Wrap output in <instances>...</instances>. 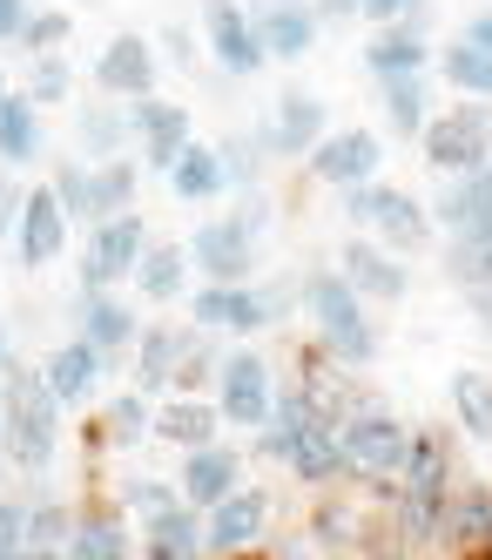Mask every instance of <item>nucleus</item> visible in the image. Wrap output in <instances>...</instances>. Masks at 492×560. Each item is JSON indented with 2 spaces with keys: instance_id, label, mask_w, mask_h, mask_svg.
<instances>
[{
  "instance_id": "1",
  "label": "nucleus",
  "mask_w": 492,
  "mask_h": 560,
  "mask_svg": "<svg viewBox=\"0 0 492 560\" xmlns=\"http://www.w3.org/2000/svg\"><path fill=\"white\" fill-rule=\"evenodd\" d=\"M257 453H270L283 472H297L304 487H338L344 479V453H338V419H324L297 385L277 392V406L257 432Z\"/></svg>"
},
{
  "instance_id": "2",
  "label": "nucleus",
  "mask_w": 492,
  "mask_h": 560,
  "mask_svg": "<svg viewBox=\"0 0 492 560\" xmlns=\"http://www.w3.org/2000/svg\"><path fill=\"white\" fill-rule=\"evenodd\" d=\"M61 412L68 406L48 392V378L8 358V372H0V453L21 472H48V459L61 446Z\"/></svg>"
},
{
  "instance_id": "3",
  "label": "nucleus",
  "mask_w": 492,
  "mask_h": 560,
  "mask_svg": "<svg viewBox=\"0 0 492 560\" xmlns=\"http://www.w3.org/2000/svg\"><path fill=\"white\" fill-rule=\"evenodd\" d=\"M297 298H304V317H311V338H317V351L331 358V365L364 372L378 358V331H372V317H364V298L344 284V270L304 277Z\"/></svg>"
},
{
  "instance_id": "4",
  "label": "nucleus",
  "mask_w": 492,
  "mask_h": 560,
  "mask_svg": "<svg viewBox=\"0 0 492 560\" xmlns=\"http://www.w3.org/2000/svg\"><path fill=\"white\" fill-rule=\"evenodd\" d=\"M338 453H344V479H358V487H398L405 459H412V425L391 419L385 406H372L364 398L358 412L338 419Z\"/></svg>"
},
{
  "instance_id": "5",
  "label": "nucleus",
  "mask_w": 492,
  "mask_h": 560,
  "mask_svg": "<svg viewBox=\"0 0 492 560\" xmlns=\"http://www.w3.org/2000/svg\"><path fill=\"white\" fill-rule=\"evenodd\" d=\"M344 217L358 223V236L385 244L391 257H419L432 244V210L419 196H405L398 183H364V189H344Z\"/></svg>"
},
{
  "instance_id": "6",
  "label": "nucleus",
  "mask_w": 492,
  "mask_h": 560,
  "mask_svg": "<svg viewBox=\"0 0 492 560\" xmlns=\"http://www.w3.org/2000/svg\"><path fill=\"white\" fill-rule=\"evenodd\" d=\"M425 170L432 176H472L492 163V102H472L459 95L453 108H438L425 122Z\"/></svg>"
},
{
  "instance_id": "7",
  "label": "nucleus",
  "mask_w": 492,
  "mask_h": 560,
  "mask_svg": "<svg viewBox=\"0 0 492 560\" xmlns=\"http://www.w3.org/2000/svg\"><path fill=\"white\" fill-rule=\"evenodd\" d=\"M257 236H263V210H236V217H210L189 236V270H202V284H250L257 277Z\"/></svg>"
},
{
  "instance_id": "8",
  "label": "nucleus",
  "mask_w": 492,
  "mask_h": 560,
  "mask_svg": "<svg viewBox=\"0 0 492 560\" xmlns=\"http://www.w3.org/2000/svg\"><path fill=\"white\" fill-rule=\"evenodd\" d=\"M189 317L196 331L210 338H257L283 317V291H263V284H202L189 291Z\"/></svg>"
},
{
  "instance_id": "9",
  "label": "nucleus",
  "mask_w": 492,
  "mask_h": 560,
  "mask_svg": "<svg viewBox=\"0 0 492 560\" xmlns=\"http://www.w3.org/2000/svg\"><path fill=\"white\" fill-rule=\"evenodd\" d=\"M142 250H149V223L136 210L102 217L89 230V250H81V291H115L121 277H136Z\"/></svg>"
},
{
  "instance_id": "10",
  "label": "nucleus",
  "mask_w": 492,
  "mask_h": 560,
  "mask_svg": "<svg viewBox=\"0 0 492 560\" xmlns=\"http://www.w3.org/2000/svg\"><path fill=\"white\" fill-rule=\"evenodd\" d=\"M216 406H223V425L263 432V419L277 406V372L263 365L257 351H230L223 365H216Z\"/></svg>"
},
{
  "instance_id": "11",
  "label": "nucleus",
  "mask_w": 492,
  "mask_h": 560,
  "mask_svg": "<svg viewBox=\"0 0 492 560\" xmlns=\"http://www.w3.org/2000/svg\"><path fill=\"white\" fill-rule=\"evenodd\" d=\"M304 170L324 189H364V183H378V170H385V142H378V129H331L304 155Z\"/></svg>"
},
{
  "instance_id": "12",
  "label": "nucleus",
  "mask_w": 492,
  "mask_h": 560,
  "mask_svg": "<svg viewBox=\"0 0 492 560\" xmlns=\"http://www.w3.org/2000/svg\"><path fill=\"white\" fill-rule=\"evenodd\" d=\"M263 534H270V493L263 487H236L223 506L202 513V553H216V560L263 547Z\"/></svg>"
},
{
  "instance_id": "13",
  "label": "nucleus",
  "mask_w": 492,
  "mask_h": 560,
  "mask_svg": "<svg viewBox=\"0 0 492 560\" xmlns=\"http://www.w3.org/2000/svg\"><path fill=\"white\" fill-rule=\"evenodd\" d=\"M202 42H210V55H216V68L223 74H257L270 55H263V42H257V21H250V8L243 0H202Z\"/></svg>"
},
{
  "instance_id": "14",
  "label": "nucleus",
  "mask_w": 492,
  "mask_h": 560,
  "mask_svg": "<svg viewBox=\"0 0 492 560\" xmlns=\"http://www.w3.org/2000/svg\"><path fill=\"white\" fill-rule=\"evenodd\" d=\"M338 270H344V284L364 304H405L412 298V270H405V257H391L385 244H372V236H351V244L338 250Z\"/></svg>"
},
{
  "instance_id": "15",
  "label": "nucleus",
  "mask_w": 492,
  "mask_h": 560,
  "mask_svg": "<svg viewBox=\"0 0 492 560\" xmlns=\"http://www.w3.org/2000/svg\"><path fill=\"white\" fill-rule=\"evenodd\" d=\"M129 122H136V136H142V163H149L155 176H169V170L183 163V149L196 142V129H189V108L162 102V95H142V102H129Z\"/></svg>"
},
{
  "instance_id": "16",
  "label": "nucleus",
  "mask_w": 492,
  "mask_h": 560,
  "mask_svg": "<svg viewBox=\"0 0 492 560\" xmlns=\"http://www.w3.org/2000/svg\"><path fill=\"white\" fill-rule=\"evenodd\" d=\"M324 136H331V115H324L317 95L291 89V95L270 102V122H263V149H270V155H297V163H304Z\"/></svg>"
},
{
  "instance_id": "17",
  "label": "nucleus",
  "mask_w": 492,
  "mask_h": 560,
  "mask_svg": "<svg viewBox=\"0 0 492 560\" xmlns=\"http://www.w3.org/2000/svg\"><path fill=\"white\" fill-rule=\"evenodd\" d=\"M68 223H74V217L61 210L55 183H34V189H27V210H21V230H14V257H21L27 270L55 264L61 244H68Z\"/></svg>"
},
{
  "instance_id": "18",
  "label": "nucleus",
  "mask_w": 492,
  "mask_h": 560,
  "mask_svg": "<svg viewBox=\"0 0 492 560\" xmlns=\"http://www.w3.org/2000/svg\"><path fill=\"white\" fill-rule=\"evenodd\" d=\"M95 89L108 102H142L155 95V48L142 34H115V42L95 55Z\"/></svg>"
},
{
  "instance_id": "19",
  "label": "nucleus",
  "mask_w": 492,
  "mask_h": 560,
  "mask_svg": "<svg viewBox=\"0 0 492 560\" xmlns=\"http://www.w3.org/2000/svg\"><path fill=\"white\" fill-rule=\"evenodd\" d=\"M236 487H243V453H236V446H223V439H210V446H196V453L183 459V479H176V493H183L196 513L223 506Z\"/></svg>"
},
{
  "instance_id": "20",
  "label": "nucleus",
  "mask_w": 492,
  "mask_h": 560,
  "mask_svg": "<svg viewBox=\"0 0 492 560\" xmlns=\"http://www.w3.org/2000/svg\"><path fill=\"white\" fill-rule=\"evenodd\" d=\"M257 42H263V55H277V61H304L311 48H317V8H304V0H257Z\"/></svg>"
},
{
  "instance_id": "21",
  "label": "nucleus",
  "mask_w": 492,
  "mask_h": 560,
  "mask_svg": "<svg viewBox=\"0 0 492 560\" xmlns=\"http://www.w3.org/2000/svg\"><path fill=\"white\" fill-rule=\"evenodd\" d=\"M81 338L102 351V365H121V358L136 351L142 325H136V311L121 304L115 291H81Z\"/></svg>"
},
{
  "instance_id": "22",
  "label": "nucleus",
  "mask_w": 492,
  "mask_h": 560,
  "mask_svg": "<svg viewBox=\"0 0 492 560\" xmlns=\"http://www.w3.org/2000/svg\"><path fill=\"white\" fill-rule=\"evenodd\" d=\"M155 439L162 446H210V439H223V406L216 398H189V392H162V406H155Z\"/></svg>"
},
{
  "instance_id": "23",
  "label": "nucleus",
  "mask_w": 492,
  "mask_h": 560,
  "mask_svg": "<svg viewBox=\"0 0 492 560\" xmlns=\"http://www.w3.org/2000/svg\"><path fill=\"white\" fill-rule=\"evenodd\" d=\"M432 217H438V230H453V236H492V163L472 170V176H445Z\"/></svg>"
},
{
  "instance_id": "24",
  "label": "nucleus",
  "mask_w": 492,
  "mask_h": 560,
  "mask_svg": "<svg viewBox=\"0 0 492 560\" xmlns=\"http://www.w3.org/2000/svg\"><path fill=\"white\" fill-rule=\"evenodd\" d=\"M364 68H372V82L425 74V68H432V48H425V14L398 21V27H378V34H372V48H364Z\"/></svg>"
},
{
  "instance_id": "25",
  "label": "nucleus",
  "mask_w": 492,
  "mask_h": 560,
  "mask_svg": "<svg viewBox=\"0 0 492 560\" xmlns=\"http://www.w3.org/2000/svg\"><path fill=\"white\" fill-rule=\"evenodd\" d=\"M189 345H196L189 325H142V338H136V392H149V398L169 392Z\"/></svg>"
},
{
  "instance_id": "26",
  "label": "nucleus",
  "mask_w": 492,
  "mask_h": 560,
  "mask_svg": "<svg viewBox=\"0 0 492 560\" xmlns=\"http://www.w3.org/2000/svg\"><path fill=\"white\" fill-rule=\"evenodd\" d=\"M438 540H453V553H485L492 540V487H479V479H459L453 500H445V527Z\"/></svg>"
},
{
  "instance_id": "27",
  "label": "nucleus",
  "mask_w": 492,
  "mask_h": 560,
  "mask_svg": "<svg viewBox=\"0 0 492 560\" xmlns=\"http://www.w3.org/2000/svg\"><path fill=\"white\" fill-rule=\"evenodd\" d=\"M102 372H108V365H102V351L81 338V331H74L68 345H55V351H48V365H40V378H48V392L61 398V406H81V398L95 392Z\"/></svg>"
},
{
  "instance_id": "28",
  "label": "nucleus",
  "mask_w": 492,
  "mask_h": 560,
  "mask_svg": "<svg viewBox=\"0 0 492 560\" xmlns=\"http://www.w3.org/2000/svg\"><path fill=\"white\" fill-rule=\"evenodd\" d=\"M142 560H202V513L189 500L149 513L142 527Z\"/></svg>"
},
{
  "instance_id": "29",
  "label": "nucleus",
  "mask_w": 492,
  "mask_h": 560,
  "mask_svg": "<svg viewBox=\"0 0 492 560\" xmlns=\"http://www.w3.org/2000/svg\"><path fill=\"white\" fill-rule=\"evenodd\" d=\"M68 560H136V534L121 527L115 506H81L68 534Z\"/></svg>"
},
{
  "instance_id": "30",
  "label": "nucleus",
  "mask_w": 492,
  "mask_h": 560,
  "mask_svg": "<svg viewBox=\"0 0 492 560\" xmlns=\"http://www.w3.org/2000/svg\"><path fill=\"white\" fill-rule=\"evenodd\" d=\"M129 284H136L149 304H176V298H189V244H149Z\"/></svg>"
},
{
  "instance_id": "31",
  "label": "nucleus",
  "mask_w": 492,
  "mask_h": 560,
  "mask_svg": "<svg viewBox=\"0 0 492 560\" xmlns=\"http://www.w3.org/2000/svg\"><path fill=\"white\" fill-rule=\"evenodd\" d=\"M102 446H142V439H155V398L149 392H115L102 406V425H95Z\"/></svg>"
},
{
  "instance_id": "32",
  "label": "nucleus",
  "mask_w": 492,
  "mask_h": 560,
  "mask_svg": "<svg viewBox=\"0 0 492 560\" xmlns=\"http://www.w3.org/2000/svg\"><path fill=\"white\" fill-rule=\"evenodd\" d=\"M385 89V129L391 136H425V122H432V82L425 74H398V82H378Z\"/></svg>"
},
{
  "instance_id": "33",
  "label": "nucleus",
  "mask_w": 492,
  "mask_h": 560,
  "mask_svg": "<svg viewBox=\"0 0 492 560\" xmlns=\"http://www.w3.org/2000/svg\"><path fill=\"white\" fill-rule=\"evenodd\" d=\"M169 189L183 196V203H216V196L230 189V176H223V155H216L210 142H189V149H183V163L169 170Z\"/></svg>"
},
{
  "instance_id": "34",
  "label": "nucleus",
  "mask_w": 492,
  "mask_h": 560,
  "mask_svg": "<svg viewBox=\"0 0 492 560\" xmlns=\"http://www.w3.org/2000/svg\"><path fill=\"white\" fill-rule=\"evenodd\" d=\"M34 155H40V108L14 89L8 102H0V163L21 170V163H34Z\"/></svg>"
},
{
  "instance_id": "35",
  "label": "nucleus",
  "mask_w": 492,
  "mask_h": 560,
  "mask_svg": "<svg viewBox=\"0 0 492 560\" xmlns=\"http://www.w3.org/2000/svg\"><path fill=\"white\" fill-rule=\"evenodd\" d=\"M81 149L95 155V163H108V155H121L136 142V122H129V108H115V102H95V108H81V122H74Z\"/></svg>"
},
{
  "instance_id": "36",
  "label": "nucleus",
  "mask_w": 492,
  "mask_h": 560,
  "mask_svg": "<svg viewBox=\"0 0 492 560\" xmlns=\"http://www.w3.org/2000/svg\"><path fill=\"white\" fill-rule=\"evenodd\" d=\"M438 74H445V89H459L472 102H492V48H472L466 34L453 48H438Z\"/></svg>"
},
{
  "instance_id": "37",
  "label": "nucleus",
  "mask_w": 492,
  "mask_h": 560,
  "mask_svg": "<svg viewBox=\"0 0 492 560\" xmlns=\"http://www.w3.org/2000/svg\"><path fill=\"white\" fill-rule=\"evenodd\" d=\"M445 277L459 291H492V236H453L445 244Z\"/></svg>"
},
{
  "instance_id": "38",
  "label": "nucleus",
  "mask_w": 492,
  "mask_h": 560,
  "mask_svg": "<svg viewBox=\"0 0 492 560\" xmlns=\"http://www.w3.org/2000/svg\"><path fill=\"white\" fill-rule=\"evenodd\" d=\"M136 176H142V170L129 163V155H108V163H95V223L136 210Z\"/></svg>"
},
{
  "instance_id": "39",
  "label": "nucleus",
  "mask_w": 492,
  "mask_h": 560,
  "mask_svg": "<svg viewBox=\"0 0 492 560\" xmlns=\"http://www.w3.org/2000/svg\"><path fill=\"white\" fill-rule=\"evenodd\" d=\"M453 412L472 439H492V372H459L453 378Z\"/></svg>"
},
{
  "instance_id": "40",
  "label": "nucleus",
  "mask_w": 492,
  "mask_h": 560,
  "mask_svg": "<svg viewBox=\"0 0 492 560\" xmlns=\"http://www.w3.org/2000/svg\"><path fill=\"white\" fill-rule=\"evenodd\" d=\"M216 365H223V358L210 351V331H196V345L183 351V365H176V385H169V392H189V398H210V392H216Z\"/></svg>"
},
{
  "instance_id": "41",
  "label": "nucleus",
  "mask_w": 492,
  "mask_h": 560,
  "mask_svg": "<svg viewBox=\"0 0 492 560\" xmlns=\"http://www.w3.org/2000/svg\"><path fill=\"white\" fill-rule=\"evenodd\" d=\"M55 196H61L68 217L95 223V163H61V170H55Z\"/></svg>"
},
{
  "instance_id": "42",
  "label": "nucleus",
  "mask_w": 492,
  "mask_h": 560,
  "mask_svg": "<svg viewBox=\"0 0 492 560\" xmlns=\"http://www.w3.org/2000/svg\"><path fill=\"white\" fill-rule=\"evenodd\" d=\"M34 108H55V102H68V61L61 55H34V68H27V89H21Z\"/></svg>"
},
{
  "instance_id": "43",
  "label": "nucleus",
  "mask_w": 492,
  "mask_h": 560,
  "mask_svg": "<svg viewBox=\"0 0 492 560\" xmlns=\"http://www.w3.org/2000/svg\"><path fill=\"white\" fill-rule=\"evenodd\" d=\"M68 534H74V513H61L55 500L27 506V547H55V553H68Z\"/></svg>"
},
{
  "instance_id": "44",
  "label": "nucleus",
  "mask_w": 492,
  "mask_h": 560,
  "mask_svg": "<svg viewBox=\"0 0 492 560\" xmlns=\"http://www.w3.org/2000/svg\"><path fill=\"white\" fill-rule=\"evenodd\" d=\"M68 27H74V21H68L61 8H40V14H27V27H21V48H27V55H55V48L68 42Z\"/></svg>"
},
{
  "instance_id": "45",
  "label": "nucleus",
  "mask_w": 492,
  "mask_h": 560,
  "mask_svg": "<svg viewBox=\"0 0 492 560\" xmlns=\"http://www.w3.org/2000/svg\"><path fill=\"white\" fill-rule=\"evenodd\" d=\"M311 534H317L324 547H358V534H364V527H358V513H351V506L324 500V506H317V520H311Z\"/></svg>"
},
{
  "instance_id": "46",
  "label": "nucleus",
  "mask_w": 492,
  "mask_h": 560,
  "mask_svg": "<svg viewBox=\"0 0 492 560\" xmlns=\"http://www.w3.org/2000/svg\"><path fill=\"white\" fill-rule=\"evenodd\" d=\"M27 553V506L0 493V560H21Z\"/></svg>"
},
{
  "instance_id": "47",
  "label": "nucleus",
  "mask_w": 492,
  "mask_h": 560,
  "mask_svg": "<svg viewBox=\"0 0 492 560\" xmlns=\"http://www.w3.org/2000/svg\"><path fill=\"white\" fill-rule=\"evenodd\" d=\"M358 14L372 21V27H398V21L425 14V0H358Z\"/></svg>"
},
{
  "instance_id": "48",
  "label": "nucleus",
  "mask_w": 492,
  "mask_h": 560,
  "mask_svg": "<svg viewBox=\"0 0 492 560\" xmlns=\"http://www.w3.org/2000/svg\"><path fill=\"white\" fill-rule=\"evenodd\" d=\"M121 500H129V506H142V513H162V506H176L183 493H169L162 479H129V487H121Z\"/></svg>"
},
{
  "instance_id": "49",
  "label": "nucleus",
  "mask_w": 492,
  "mask_h": 560,
  "mask_svg": "<svg viewBox=\"0 0 492 560\" xmlns=\"http://www.w3.org/2000/svg\"><path fill=\"white\" fill-rule=\"evenodd\" d=\"M216 155H223V176H230V183H257V163H250V142H216Z\"/></svg>"
},
{
  "instance_id": "50",
  "label": "nucleus",
  "mask_w": 492,
  "mask_h": 560,
  "mask_svg": "<svg viewBox=\"0 0 492 560\" xmlns=\"http://www.w3.org/2000/svg\"><path fill=\"white\" fill-rule=\"evenodd\" d=\"M21 210H27V189H21L14 176H0V236L21 230Z\"/></svg>"
},
{
  "instance_id": "51",
  "label": "nucleus",
  "mask_w": 492,
  "mask_h": 560,
  "mask_svg": "<svg viewBox=\"0 0 492 560\" xmlns=\"http://www.w3.org/2000/svg\"><path fill=\"white\" fill-rule=\"evenodd\" d=\"M27 0H0V42H21V27H27Z\"/></svg>"
},
{
  "instance_id": "52",
  "label": "nucleus",
  "mask_w": 492,
  "mask_h": 560,
  "mask_svg": "<svg viewBox=\"0 0 492 560\" xmlns=\"http://www.w3.org/2000/svg\"><path fill=\"white\" fill-rule=\"evenodd\" d=\"M466 42H472V48H492V8H479V14L466 21Z\"/></svg>"
},
{
  "instance_id": "53",
  "label": "nucleus",
  "mask_w": 492,
  "mask_h": 560,
  "mask_svg": "<svg viewBox=\"0 0 492 560\" xmlns=\"http://www.w3.org/2000/svg\"><path fill=\"white\" fill-rule=\"evenodd\" d=\"M344 14H358V0H317V21H344Z\"/></svg>"
},
{
  "instance_id": "54",
  "label": "nucleus",
  "mask_w": 492,
  "mask_h": 560,
  "mask_svg": "<svg viewBox=\"0 0 492 560\" xmlns=\"http://www.w3.org/2000/svg\"><path fill=\"white\" fill-rule=\"evenodd\" d=\"M21 560H68V553H55V547H27Z\"/></svg>"
},
{
  "instance_id": "55",
  "label": "nucleus",
  "mask_w": 492,
  "mask_h": 560,
  "mask_svg": "<svg viewBox=\"0 0 492 560\" xmlns=\"http://www.w3.org/2000/svg\"><path fill=\"white\" fill-rule=\"evenodd\" d=\"M0 365H8V325H0Z\"/></svg>"
},
{
  "instance_id": "56",
  "label": "nucleus",
  "mask_w": 492,
  "mask_h": 560,
  "mask_svg": "<svg viewBox=\"0 0 492 560\" xmlns=\"http://www.w3.org/2000/svg\"><path fill=\"white\" fill-rule=\"evenodd\" d=\"M230 560H263V553H257V547H250V553H230Z\"/></svg>"
},
{
  "instance_id": "57",
  "label": "nucleus",
  "mask_w": 492,
  "mask_h": 560,
  "mask_svg": "<svg viewBox=\"0 0 492 560\" xmlns=\"http://www.w3.org/2000/svg\"><path fill=\"white\" fill-rule=\"evenodd\" d=\"M8 95H14V89H8V74H0V102H8Z\"/></svg>"
},
{
  "instance_id": "58",
  "label": "nucleus",
  "mask_w": 492,
  "mask_h": 560,
  "mask_svg": "<svg viewBox=\"0 0 492 560\" xmlns=\"http://www.w3.org/2000/svg\"><path fill=\"white\" fill-rule=\"evenodd\" d=\"M459 560H492V553H459Z\"/></svg>"
},
{
  "instance_id": "59",
  "label": "nucleus",
  "mask_w": 492,
  "mask_h": 560,
  "mask_svg": "<svg viewBox=\"0 0 492 560\" xmlns=\"http://www.w3.org/2000/svg\"><path fill=\"white\" fill-rule=\"evenodd\" d=\"M485 553H492V540H485Z\"/></svg>"
}]
</instances>
